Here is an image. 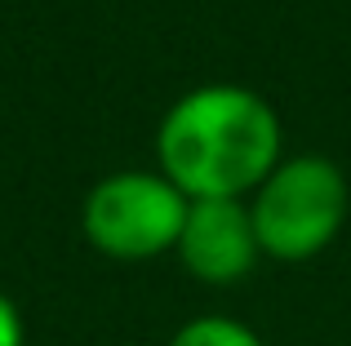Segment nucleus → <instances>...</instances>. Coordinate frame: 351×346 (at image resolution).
<instances>
[{
    "label": "nucleus",
    "instance_id": "nucleus-1",
    "mask_svg": "<svg viewBox=\"0 0 351 346\" xmlns=\"http://www.w3.org/2000/svg\"><path fill=\"white\" fill-rule=\"evenodd\" d=\"M156 147L165 178L187 200H240L271 178L280 120L249 89L209 85L173 103Z\"/></svg>",
    "mask_w": 351,
    "mask_h": 346
},
{
    "label": "nucleus",
    "instance_id": "nucleus-2",
    "mask_svg": "<svg viewBox=\"0 0 351 346\" xmlns=\"http://www.w3.org/2000/svg\"><path fill=\"white\" fill-rule=\"evenodd\" d=\"M254 231L263 253L302 262L338 235L347 217V178L320 156H302L271 169L254 200Z\"/></svg>",
    "mask_w": 351,
    "mask_h": 346
},
{
    "label": "nucleus",
    "instance_id": "nucleus-3",
    "mask_svg": "<svg viewBox=\"0 0 351 346\" xmlns=\"http://www.w3.org/2000/svg\"><path fill=\"white\" fill-rule=\"evenodd\" d=\"M191 200L160 173H112L85 200V235L94 249L120 262H143L178 249Z\"/></svg>",
    "mask_w": 351,
    "mask_h": 346
},
{
    "label": "nucleus",
    "instance_id": "nucleus-4",
    "mask_svg": "<svg viewBox=\"0 0 351 346\" xmlns=\"http://www.w3.org/2000/svg\"><path fill=\"white\" fill-rule=\"evenodd\" d=\"M182 267L205 284H232L249 276L263 253L254 231V213L240 200H191L178 235Z\"/></svg>",
    "mask_w": 351,
    "mask_h": 346
},
{
    "label": "nucleus",
    "instance_id": "nucleus-5",
    "mask_svg": "<svg viewBox=\"0 0 351 346\" xmlns=\"http://www.w3.org/2000/svg\"><path fill=\"white\" fill-rule=\"evenodd\" d=\"M169 346H263L254 329H245L240 320H223V315H205L191 320L173 333Z\"/></svg>",
    "mask_w": 351,
    "mask_h": 346
},
{
    "label": "nucleus",
    "instance_id": "nucleus-6",
    "mask_svg": "<svg viewBox=\"0 0 351 346\" xmlns=\"http://www.w3.org/2000/svg\"><path fill=\"white\" fill-rule=\"evenodd\" d=\"M27 333H23V315H18V306L9 302L5 293H0V346H23Z\"/></svg>",
    "mask_w": 351,
    "mask_h": 346
}]
</instances>
